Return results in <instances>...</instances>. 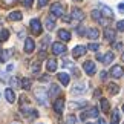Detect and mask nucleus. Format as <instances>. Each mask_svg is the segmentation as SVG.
Masks as SVG:
<instances>
[{"mask_svg": "<svg viewBox=\"0 0 124 124\" xmlns=\"http://www.w3.org/2000/svg\"><path fill=\"white\" fill-rule=\"evenodd\" d=\"M34 97H35V100L40 104H43V106H46V104H47V92H46L45 89H35L34 90Z\"/></svg>", "mask_w": 124, "mask_h": 124, "instance_id": "1", "label": "nucleus"}, {"mask_svg": "<svg viewBox=\"0 0 124 124\" xmlns=\"http://www.w3.org/2000/svg\"><path fill=\"white\" fill-rule=\"evenodd\" d=\"M98 115H100V110L97 107H90V109H87V110H84V112H81V115H80V120L81 121H84L86 118H98Z\"/></svg>", "mask_w": 124, "mask_h": 124, "instance_id": "2", "label": "nucleus"}, {"mask_svg": "<svg viewBox=\"0 0 124 124\" xmlns=\"http://www.w3.org/2000/svg\"><path fill=\"white\" fill-rule=\"evenodd\" d=\"M51 14L54 17H63L64 16V9H63V5L61 3H52L51 5Z\"/></svg>", "mask_w": 124, "mask_h": 124, "instance_id": "3", "label": "nucleus"}, {"mask_svg": "<svg viewBox=\"0 0 124 124\" xmlns=\"http://www.w3.org/2000/svg\"><path fill=\"white\" fill-rule=\"evenodd\" d=\"M31 31L34 35H40L41 34V23L39 18H32L31 20Z\"/></svg>", "mask_w": 124, "mask_h": 124, "instance_id": "4", "label": "nucleus"}, {"mask_svg": "<svg viewBox=\"0 0 124 124\" xmlns=\"http://www.w3.org/2000/svg\"><path fill=\"white\" fill-rule=\"evenodd\" d=\"M66 52V46L63 45V43H60V41H57L52 45V54L54 55H63Z\"/></svg>", "mask_w": 124, "mask_h": 124, "instance_id": "5", "label": "nucleus"}, {"mask_svg": "<svg viewBox=\"0 0 124 124\" xmlns=\"http://www.w3.org/2000/svg\"><path fill=\"white\" fill-rule=\"evenodd\" d=\"M83 69H84V72L87 74V75H93L95 72H97V68H95V63L93 61H84V64H83Z\"/></svg>", "mask_w": 124, "mask_h": 124, "instance_id": "6", "label": "nucleus"}, {"mask_svg": "<svg viewBox=\"0 0 124 124\" xmlns=\"http://www.w3.org/2000/svg\"><path fill=\"white\" fill-rule=\"evenodd\" d=\"M70 18L75 20V22H81L84 18V12L81 11V9H78V8H74L72 12H70Z\"/></svg>", "mask_w": 124, "mask_h": 124, "instance_id": "7", "label": "nucleus"}, {"mask_svg": "<svg viewBox=\"0 0 124 124\" xmlns=\"http://www.w3.org/2000/svg\"><path fill=\"white\" fill-rule=\"evenodd\" d=\"M63 109H64V100L63 98H57L54 101V110H55V113L61 115V113H63Z\"/></svg>", "mask_w": 124, "mask_h": 124, "instance_id": "8", "label": "nucleus"}, {"mask_svg": "<svg viewBox=\"0 0 124 124\" xmlns=\"http://www.w3.org/2000/svg\"><path fill=\"white\" fill-rule=\"evenodd\" d=\"M86 51H87V47L83 46V45H78V46H75L74 47V51H72V55H74V58H78V57H83L86 54Z\"/></svg>", "mask_w": 124, "mask_h": 124, "instance_id": "9", "label": "nucleus"}, {"mask_svg": "<svg viewBox=\"0 0 124 124\" xmlns=\"http://www.w3.org/2000/svg\"><path fill=\"white\" fill-rule=\"evenodd\" d=\"M86 92V84L84 83H78L72 87V95H83Z\"/></svg>", "mask_w": 124, "mask_h": 124, "instance_id": "10", "label": "nucleus"}, {"mask_svg": "<svg viewBox=\"0 0 124 124\" xmlns=\"http://www.w3.org/2000/svg\"><path fill=\"white\" fill-rule=\"evenodd\" d=\"M123 74H124V72H123V68H121L120 64H115V66L110 69V75H112L113 78H121Z\"/></svg>", "mask_w": 124, "mask_h": 124, "instance_id": "11", "label": "nucleus"}, {"mask_svg": "<svg viewBox=\"0 0 124 124\" xmlns=\"http://www.w3.org/2000/svg\"><path fill=\"white\" fill-rule=\"evenodd\" d=\"M34 49H35V41L32 39H26L25 40V52L31 54V52H34Z\"/></svg>", "mask_w": 124, "mask_h": 124, "instance_id": "12", "label": "nucleus"}, {"mask_svg": "<svg viewBox=\"0 0 124 124\" xmlns=\"http://www.w3.org/2000/svg\"><path fill=\"white\" fill-rule=\"evenodd\" d=\"M92 18H93V20H97L98 23H101V25H106V23H107L103 18V14H101L100 9H93V11H92Z\"/></svg>", "mask_w": 124, "mask_h": 124, "instance_id": "13", "label": "nucleus"}, {"mask_svg": "<svg viewBox=\"0 0 124 124\" xmlns=\"http://www.w3.org/2000/svg\"><path fill=\"white\" fill-rule=\"evenodd\" d=\"M86 35H87V39H90V40H97L100 37V31L97 28H90V29L86 31Z\"/></svg>", "mask_w": 124, "mask_h": 124, "instance_id": "14", "label": "nucleus"}, {"mask_svg": "<svg viewBox=\"0 0 124 124\" xmlns=\"http://www.w3.org/2000/svg\"><path fill=\"white\" fill-rule=\"evenodd\" d=\"M57 78H58V81L63 84V86H68L69 81H70V77H69L68 74H64V72H60L58 75H57Z\"/></svg>", "mask_w": 124, "mask_h": 124, "instance_id": "15", "label": "nucleus"}, {"mask_svg": "<svg viewBox=\"0 0 124 124\" xmlns=\"http://www.w3.org/2000/svg\"><path fill=\"white\" fill-rule=\"evenodd\" d=\"M5 98H6L8 103H14V101H16V93H14V90L11 87H8L6 90H5Z\"/></svg>", "mask_w": 124, "mask_h": 124, "instance_id": "16", "label": "nucleus"}, {"mask_svg": "<svg viewBox=\"0 0 124 124\" xmlns=\"http://www.w3.org/2000/svg\"><path fill=\"white\" fill-rule=\"evenodd\" d=\"M46 69H47V72H55V70H57V61H55V58H49L46 61Z\"/></svg>", "mask_w": 124, "mask_h": 124, "instance_id": "17", "label": "nucleus"}, {"mask_svg": "<svg viewBox=\"0 0 124 124\" xmlns=\"http://www.w3.org/2000/svg\"><path fill=\"white\" fill-rule=\"evenodd\" d=\"M58 39L61 41H69L70 40V32L66 31V29H60L58 31Z\"/></svg>", "mask_w": 124, "mask_h": 124, "instance_id": "18", "label": "nucleus"}, {"mask_svg": "<svg viewBox=\"0 0 124 124\" xmlns=\"http://www.w3.org/2000/svg\"><path fill=\"white\" fill-rule=\"evenodd\" d=\"M104 39H106L107 41H113V40H115V31L110 29V28L104 29Z\"/></svg>", "mask_w": 124, "mask_h": 124, "instance_id": "19", "label": "nucleus"}, {"mask_svg": "<svg viewBox=\"0 0 124 124\" xmlns=\"http://www.w3.org/2000/svg\"><path fill=\"white\" fill-rule=\"evenodd\" d=\"M55 28V17L54 16H49L46 18V29L47 31H52Z\"/></svg>", "mask_w": 124, "mask_h": 124, "instance_id": "20", "label": "nucleus"}, {"mask_svg": "<svg viewBox=\"0 0 124 124\" xmlns=\"http://www.w3.org/2000/svg\"><path fill=\"white\" fill-rule=\"evenodd\" d=\"M22 12L20 11H14V12H11L8 16V20H11V22H18V20H22Z\"/></svg>", "mask_w": 124, "mask_h": 124, "instance_id": "21", "label": "nucleus"}, {"mask_svg": "<svg viewBox=\"0 0 124 124\" xmlns=\"http://www.w3.org/2000/svg\"><path fill=\"white\" fill-rule=\"evenodd\" d=\"M31 86H32L31 78H22V81H20V87H22V89L29 90V89H31Z\"/></svg>", "mask_w": 124, "mask_h": 124, "instance_id": "22", "label": "nucleus"}, {"mask_svg": "<svg viewBox=\"0 0 124 124\" xmlns=\"http://www.w3.org/2000/svg\"><path fill=\"white\" fill-rule=\"evenodd\" d=\"M113 57H115V55H113V52H106V54H104L103 55V63L104 64H110L112 63V60H113Z\"/></svg>", "mask_w": 124, "mask_h": 124, "instance_id": "23", "label": "nucleus"}, {"mask_svg": "<svg viewBox=\"0 0 124 124\" xmlns=\"http://www.w3.org/2000/svg\"><path fill=\"white\" fill-rule=\"evenodd\" d=\"M107 90H109V93H110V95H116L118 92H120V86L115 84V83H110V84L107 86Z\"/></svg>", "mask_w": 124, "mask_h": 124, "instance_id": "24", "label": "nucleus"}, {"mask_svg": "<svg viewBox=\"0 0 124 124\" xmlns=\"http://www.w3.org/2000/svg\"><path fill=\"white\" fill-rule=\"evenodd\" d=\"M100 11H101L103 16H106V17H109V18L113 17V12L110 11V8H109V6H106V5H101V9H100Z\"/></svg>", "mask_w": 124, "mask_h": 124, "instance_id": "25", "label": "nucleus"}, {"mask_svg": "<svg viewBox=\"0 0 124 124\" xmlns=\"http://www.w3.org/2000/svg\"><path fill=\"white\" fill-rule=\"evenodd\" d=\"M49 95H51V97H57V95H60V87H58V84H51Z\"/></svg>", "mask_w": 124, "mask_h": 124, "instance_id": "26", "label": "nucleus"}, {"mask_svg": "<svg viewBox=\"0 0 124 124\" xmlns=\"http://www.w3.org/2000/svg\"><path fill=\"white\" fill-rule=\"evenodd\" d=\"M100 107H101V110H103V112H109V109H110V104H109L107 100L101 98V101H100Z\"/></svg>", "mask_w": 124, "mask_h": 124, "instance_id": "27", "label": "nucleus"}, {"mask_svg": "<svg viewBox=\"0 0 124 124\" xmlns=\"http://www.w3.org/2000/svg\"><path fill=\"white\" fill-rule=\"evenodd\" d=\"M9 57H11V51H0V63H5Z\"/></svg>", "mask_w": 124, "mask_h": 124, "instance_id": "28", "label": "nucleus"}, {"mask_svg": "<svg viewBox=\"0 0 124 124\" xmlns=\"http://www.w3.org/2000/svg\"><path fill=\"white\" fill-rule=\"evenodd\" d=\"M8 39H9V31L8 29H2V31H0V43L6 41Z\"/></svg>", "mask_w": 124, "mask_h": 124, "instance_id": "29", "label": "nucleus"}, {"mask_svg": "<svg viewBox=\"0 0 124 124\" xmlns=\"http://www.w3.org/2000/svg\"><path fill=\"white\" fill-rule=\"evenodd\" d=\"M118 123H120V112L115 109L112 112V124H118Z\"/></svg>", "mask_w": 124, "mask_h": 124, "instance_id": "30", "label": "nucleus"}, {"mask_svg": "<svg viewBox=\"0 0 124 124\" xmlns=\"http://www.w3.org/2000/svg\"><path fill=\"white\" fill-rule=\"evenodd\" d=\"M66 124H77V118H75V115H68L66 116Z\"/></svg>", "mask_w": 124, "mask_h": 124, "instance_id": "31", "label": "nucleus"}, {"mask_svg": "<svg viewBox=\"0 0 124 124\" xmlns=\"http://www.w3.org/2000/svg\"><path fill=\"white\" fill-rule=\"evenodd\" d=\"M31 70H32V74H39V72H40V63H39V61L32 63V68H31Z\"/></svg>", "mask_w": 124, "mask_h": 124, "instance_id": "32", "label": "nucleus"}, {"mask_svg": "<svg viewBox=\"0 0 124 124\" xmlns=\"http://www.w3.org/2000/svg\"><path fill=\"white\" fill-rule=\"evenodd\" d=\"M87 49H90V51H93V52H97V51L100 49V45H98V43H90V45L87 46Z\"/></svg>", "mask_w": 124, "mask_h": 124, "instance_id": "33", "label": "nucleus"}, {"mask_svg": "<svg viewBox=\"0 0 124 124\" xmlns=\"http://www.w3.org/2000/svg\"><path fill=\"white\" fill-rule=\"evenodd\" d=\"M116 29L118 31H124V20H121V22L116 23Z\"/></svg>", "mask_w": 124, "mask_h": 124, "instance_id": "34", "label": "nucleus"}, {"mask_svg": "<svg viewBox=\"0 0 124 124\" xmlns=\"http://www.w3.org/2000/svg\"><path fill=\"white\" fill-rule=\"evenodd\" d=\"M63 66H64V68H72V69H74V64L70 63V61H68V60L63 61Z\"/></svg>", "mask_w": 124, "mask_h": 124, "instance_id": "35", "label": "nucleus"}, {"mask_svg": "<svg viewBox=\"0 0 124 124\" xmlns=\"http://www.w3.org/2000/svg\"><path fill=\"white\" fill-rule=\"evenodd\" d=\"M47 2H49V0H39V8L46 6V5H47Z\"/></svg>", "mask_w": 124, "mask_h": 124, "instance_id": "36", "label": "nucleus"}, {"mask_svg": "<svg viewBox=\"0 0 124 124\" xmlns=\"http://www.w3.org/2000/svg\"><path fill=\"white\" fill-rule=\"evenodd\" d=\"M32 2H34V0H25V2H23V5H25L26 8H31V6H32Z\"/></svg>", "mask_w": 124, "mask_h": 124, "instance_id": "37", "label": "nucleus"}, {"mask_svg": "<svg viewBox=\"0 0 124 124\" xmlns=\"http://www.w3.org/2000/svg\"><path fill=\"white\" fill-rule=\"evenodd\" d=\"M118 11H120L121 14H124V3H120V5H118Z\"/></svg>", "mask_w": 124, "mask_h": 124, "instance_id": "38", "label": "nucleus"}, {"mask_svg": "<svg viewBox=\"0 0 124 124\" xmlns=\"http://www.w3.org/2000/svg\"><path fill=\"white\" fill-rule=\"evenodd\" d=\"M11 84L12 86H18V80L17 78H11Z\"/></svg>", "mask_w": 124, "mask_h": 124, "instance_id": "39", "label": "nucleus"}, {"mask_svg": "<svg viewBox=\"0 0 124 124\" xmlns=\"http://www.w3.org/2000/svg\"><path fill=\"white\" fill-rule=\"evenodd\" d=\"M77 32H78L80 35H84V32H86V31H84V28H78V29H77Z\"/></svg>", "mask_w": 124, "mask_h": 124, "instance_id": "40", "label": "nucleus"}, {"mask_svg": "<svg viewBox=\"0 0 124 124\" xmlns=\"http://www.w3.org/2000/svg\"><path fill=\"white\" fill-rule=\"evenodd\" d=\"M40 81H49V77H47V75H43V77H40Z\"/></svg>", "mask_w": 124, "mask_h": 124, "instance_id": "41", "label": "nucleus"}, {"mask_svg": "<svg viewBox=\"0 0 124 124\" xmlns=\"http://www.w3.org/2000/svg\"><path fill=\"white\" fill-rule=\"evenodd\" d=\"M113 47H115V49H121V47H123V43H115Z\"/></svg>", "mask_w": 124, "mask_h": 124, "instance_id": "42", "label": "nucleus"}, {"mask_svg": "<svg viewBox=\"0 0 124 124\" xmlns=\"http://www.w3.org/2000/svg\"><path fill=\"white\" fill-rule=\"evenodd\" d=\"M100 77H101V80H106V77H107V72H104V70H103V72L100 74Z\"/></svg>", "mask_w": 124, "mask_h": 124, "instance_id": "43", "label": "nucleus"}, {"mask_svg": "<svg viewBox=\"0 0 124 124\" xmlns=\"http://www.w3.org/2000/svg\"><path fill=\"white\" fill-rule=\"evenodd\" d=\"M63 20H64L66 23H70V20H72V18H70V17H68V16H63Z\"/></svg>", "mask_w": 124, "mask_h": 124, "instance_id": "44", "label": "nucleus"}, {"mask_svg": "<svg viewBox=\"0 0 124 124\" xmlns=\"http://www.w3.org/2000/svg\"><path fill=\"white\" fill-rule=\"evenodd\" d=\"M97 124H106V121H104V118H98Z\"/></svg>", "mask_w": 124, "mask_h": 124, "instance_id": "45", "label": "nucleus"}, {"mask_svg": "<svg viewBox=\"0 0 124 124\" xmlns=\"http://www.w3.org/2000/svg\"><path fill=\"white\" fill-rule=\"evenodd\" d=\"M12 69H14V64H8V68H6V70H8V72H11Z\"/></svg>", "mask_w": 124, "mask_h": 124, "instance_id": "46", "label": "nucleus"}, {"mask_svg": "<svg viewBox=\"0 0 124 124\" xmlns=\"http://www.w3.org/2000/svg\"><path fill=\"white\" fill-rule=\"evenodd\" d=\"M95 97H100V95H101V90H100V89H97V90H95Z\"/></svg>", "mask_w": 124, "mask_h": 124, "instance_id": "47", "label": "nucleus"}, {"mask_svg": "<svg viewBox=\"0 0 124 124\" xmlns=\"http://www.w3.org/2000/svg\"><path fill=\"white\" fill-rule=\"evenodd\" d=\"M121 58H123V61H124V54H123V57H121Z\"/></svg>", "mask_w": 124, "mask_h": 124, "instance_id": "48", "label": "nucleus"}, {"mask_svg": "<svg viewBox=\"0 0 124 124\" xmlns=\"http://www.w3.org/2000/svg\"><path fill=\"white\" fill-rule=\"evenodd\" d=\"M123 112H124V106H123Z\"/></svg>", "mask_w": 124, "mask_h": 124, "instance_id": "49", "label": "nucleus"}, {"mask_svg": "<svg viewBox=\"0 0 124 124\" xmlns=\"http://www.w3.org/2000/svg\"><path fill=\"white\" fill-rule=\"evenodd\" d=\"M87 124H92V123H87Z\"/></svg>", "mask_w": 124, "mask_h": 124, "instance_id": "50", "label": "nucleus"}]
</instances>
